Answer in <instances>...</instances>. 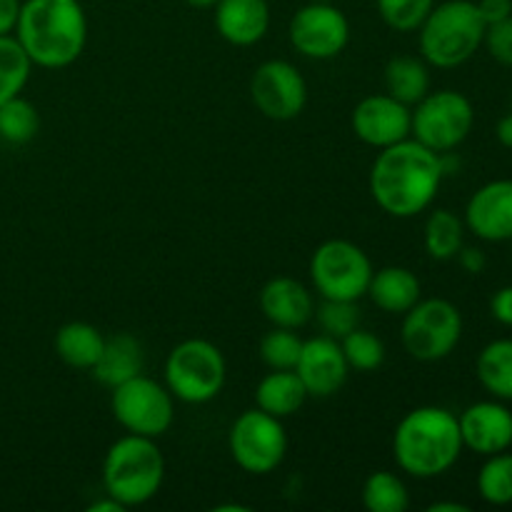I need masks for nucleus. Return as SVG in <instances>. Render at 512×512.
<instances>
[{"label": "nucleus", "mask_w": 512, "mask_h": 512, "mask_svg": "<svg viewBox=\"0 0 512 512\" xmlns=\"http://www.w3.org/2000/svg\"><path fill=\"white\" fill-rule=\"evenodd\" d=\"M475 488L483 503L493 505V508H508L512 505V453L503 450L485 458L480 465L478 478H475Z\"/></svg>", "instance_id": "obj_28"}, {"label": "nucleus", "mask_w": 512, "mask_h": 512, "mask_svg": "<svg viewBox=\"0 0 512 512\" xmlns=\"http://www.w3.org/2000/svg\"><path fill=\"white\" fill-rule=\"evenodd\" d=\"M458 415L440 405H420L400 418L393 433V458L405 475L433 480L455 468L463 455Z\"/></svg>", "instance_id": "obj_3"}, {"label": "nucleus", "mask_w": 512, "mask_h": 512, "mask_svg": "<svg viewBox=\"0 0 512 512\" xmlns=\"http://www.w3.org/2000/svg\"><path fill=\"white\" fill-rule=\"evenodd\" d=\"M463 220L483 243H512V178L480 185L465 203Z\"/></svg>", "instance_id": "obj_15"}, {"label": "nucleus", "mask_w": 512, "mask_h": 512, "mask_svg": "<svg viewBox=\"0 0 512 512\" xmlns=\"http://www.w3.org/2000/svg\"><path fill=\"white\" fill-rule=\"evenodd\" d=\"M248 505H215V512H248Z\"/></svg>", "instance_id": "obj_44"}, {"label": "nucleus", "mask_w": 512, "mask_h": 512, "mask_svg": "<svg viewBox=\"0 0 512 512\" xmlns=\"http://www.w3.org/2000/svg\"><path fill=\"white\" fill-rule=\"evenodd\" d=\"M213 10L215 30L225 43L235 45V48H250L268 35V0H218Z\"/></svg>", "instance_id": "obj_19"}, {"label": "nucleus", "mask_w": 512, "mask_h": 512, "mask_svg": "<svg viewBox=\"0 0 512 512\" xmlns=\"http://www.w3.org/2000/svg\"><path fill=\"white\" fill-rule=\"evenodd\" d=\"M465 220L460 218L455 210L435 208L425 220L423 230V245L425 253L438 263H448L455 260L460 248L465 245Z\"/></svg>", "instance_id": "obj_26"}, {"label": "nucleus", "mask_w": 512, "mask_h": 512, "mask_svg": "<svg viewBox=\"0 0 512 512\" xmlns=\"http://www.w3.org/2000/svg\"><path fill=\"white\" fill-rule=\"evenodd\" d=\"M463 313L448 298H420L400 325L405 353L420 363H440L450 358L463 340Z\"/></svg>", "instance_id": "obj_7"}, {"label": "nucleus", "mask_w": 512, "mask_h": 512, "mask_svg": "<svg viewBox=\"0 0 512 512\" xmlns=\"http://www.w3.org/2000/svg\"><path fill=\"white\" fill-rule=\"evenodd\" d=\"M250 98L260 115L275 123H288L308 105V83L288 60H265L250 78Z\"/></svg>", "instance_id": "obj_13"}, {"label": "nucleus", "mask_w": 512, "mask_h": 512, "mask_svg": "<svg viewBox=\"0 0 512 512\" xmlns=\"http://www.w3.org/2000/svg\"><path fill=\"white\" fill-rule=\"evenodd\" d=\"M483 48L488 50V55L495 63L512 68V15L505 20H498V23H490L485 28Z\"/></svg>", "instance_id": "obj_35"}, {"label": "nucleus", "mask_w": 512, "mask_h": 512, "mask_svg": "<svg viewBox=\"0 0 512 512\" xmlns=\"http://www.w3.org/2000/svg\"><path fill=\"white\" fill-rule=\"evenodd\" d=\"M258 303L265 320L275 328L298 330L308 325L315 315V300L310 288L290 275L270 278L260 290Z\"/></svg>", "instance_id": "obj_18"}, {"label": "nucleus", "mask_w": 512, "mask_h": 512, "mask_svg": "<svg viewBox=\"0 0 512 512\" xmlns=\"http://www.w3.org/2000/svg\"><path fill=\"white\" fill-rule=\"evenodd\" d=\"M490 315L503 328H512V285H503L490 298Z\"/></svg>", "instance_id": "obj_36"}, {"label": "nucleus", "mask_w": 512, "mask_h": 512, "mask_svg": "<svg viewBox=\"0 0 512 512\" xmlns=\"http://www.w3.org/2000/svg\"><path fill=\"white\" fill-rule=\"evenodd\" d=\"M475 125V108L460 90H430L423 100L413 105L410 138L423 143L435 153L458 150L470 138Z\"/></svg>", "instance_id": "obj_8"}, {"label": "nucleus", "mask_w": 512, "mask_h": 512, "mask_svg": "<svg viewBox=\"0 0 512 512\" xmlns=\"http://www.w3.org/2000/svg\"><path fill=\"white\" fill-rule=\"evenodd\" d=\"M485 20L475 0L435 3L418 28L420 58L438 70H453L475 58L483 48Z\"/></svg>", "instance_id": "obj_4"}, {"label": "nucleus", "mask_w": 512, "mask_h": 512, "mask_svg": "<svg viewBox=\"0 0 512 512\" xmlns=\"http://www.w3.org/2000/svg\"><path fill=\"white\" fill-rule=\"evenodd\" d=\"M475 378L490 398L512 403V338L490 340L475 360Z\"/></svg>", "instance_id": "obj_25"}, {"label": "nucleus", "mask_w": 512, "mask_h": 512, "mask_svg": "<svg viewBox=\"0 0 512 512\" xmlns=\"http://www.w3.org/2000/svg\"><path fill=\"white\" fill-rule=\"evenodd\" d=\"M40 113L30 100L15 98L0 103V138L10 145H25L38 135Z\"/></svg>", "instance_id": "obj_30"}, {"label": "nucleus", "mask_w": 512, "mask_h": 512, "mask_svg": "<svg viewBox=\"0 0 512 512\" xmlns=\"http://www.w3.org/2000/svg\"><path fill=\"white\" fill-rule=\"evenodd\" d=\"M295 373L303 380L308 398H333L343 388L350 373L340 340L330 338V335H315V338L303 340Z\"/></svg>", "instance_id": "obj_17"}, {"label": "nucleus", "mask_w": 512, "mask_h": 512, "mask_svg": "<svg viewBox=\"0 0 512 512\" xmlns=\"http://www.w3.org/2000/svg\"><path fill=\"white\" fill-rule=\"evenodd\" d=\"M315 318H318L323 335H330L335 340H343L345 335L360 328V308L358 300H323L315 308Z\"/></svg>", "instance_id": "obj_34"}, {"label": "nucleus", "mask_w": 512, "mask_h": 512, "mask_svg": "<svg viewBox=\"0 0 512 512\" xmlns=\"http://www.w3.org/2000/svg\"><path fill=\"white\" fill-rule=\"evenodd\" d=\"M55 355L60 363L75 370H90L100 360L105 348V335L95 325L73 320V323L60 325L53 340Z\"/></svg>", "instance_id": "obj_23"}, {"label": "nucleus", "mask_w": 512, "mask_h": 512, "mask_svg": "<svg viewBox=\"0 0 512 512\" xmlns=\"http://www.w3.org/2000/svg\"><path fill=\"white\" fill-rule=\"evenodd\" d=\"M510 105H512V98H510Z\"/></svg>", "instance_id": "obj_45"}, {"label": "nucleus", "mask_w": 512, "mask_h": 512, "mask_svg": "<svg viewBox=\"0 0 512 512\" xmlns=\"http://www.w3.org/2000/svg\"><path fill=\"white\" fill-rule=\"evenodd\" d=\"M13 33L30 63L60 70L83 55L88 15L80 0H25Z\"/></svg>", "instance_id": "obj_2"}, {"label": "nucleus", "mask_w": 512, "mask_h": 512, "mask_svg": "<svg viewBox=\"0 0 512 512\" xmlns=\"http://www.w3.org/2000/svg\"><path fill=\"white\" fill-rule=\"evenodd\" d=\"M478 10L483 15L485 25L498 23L512 15V0H478Z\"/></svg>", "instance_id": "obj_38"}, {"label": "nucleus", "mask_w": 512, "mask_h": 512, "mask_svg": "<svg viewBox=\"0 0 512 512\" xmlns=\"http://www.w3.org/2000/svg\"><path fill=\"white\" fill-rule=\"evenodd\" d=\"M288 38L303 58H338L350 43V20L338 5L310 0L290 18Z\"/></svg>", "instance_id": "obj_12"}, {"label": "nucleus", "mask_w": 512, "mask_h": 512, "mask_svg": "<svg viewBox=\"0 0 512 512\" xmlns=\"http://www.w3.org/2000/svg\"><path fill=\"white\" fill-rule=\"evenodd\" d=\"M305 400H308V390L295 370H270L255 388V408L280 420L298 413Z\"/></svg>", "instance_id": "obj_22"}, {"label": "nucleus", "mask_w": 512, "mask_h": 512, "mask_svg": "<svg viewBox=\"0 0 512 512\" xmlns=\"http://www.w3.org/2000/svg\"><path fill=\"white\" fill-rule=\"evenodd\" d=\"M495 138H498V143L503 148L512 150V110L498 120V125H495Z\"/></svg>", "instance_id": "obj_40"}, {"label": "nucleus", "mask_w": 512, "mask_h": 512, "mask_svg": "<svg viewBox=\"0 0 512 512\" xmlns=\"http://www.w3.org/2000/svg\"><path fill=\"white\" fill-rule=\"evenodd\" d=\"M88 512H125V508L118 503V500H113L110 495H105L103 500H95V503H90Z\"/></svg>", "instance_id": "obj_41"}, {"label": "nucleus", "mask_w": 512, "mask_h": 512, "mask_svg": "<svg viewBox=\"0 0 512 512\" xmlns=\"http://www.w3.org/2000/svg\"><path fill=\"white\" fill-rule=\"evenodd\" d=\"M163 378L175 400L185 405H205L223 393L228 365L218 345L203 338H188L168 353Z\"/></svg>", "instance_id": "obj_6"}, {"label": "nucleus", "mask_w": 512, "mask_h": 512, "mask_svg": "<svg viewBox=\"0 0 512 512\" xmlns=\"http://www.w3.org/2000/svg\"><path fill=\"white\" fill-rule=\"evenodd\" d=\"M463 448L488 458L512 448V410L505 400L490 398L468 405L458 415Z\"/></svg>", "instance_id": "obj_16"}, {"label": "nucleus", "mask_w": 512, "mask_h": 512, "mask_svg": "<svg viewBox=\"0 0 512 512\" xmlns=\"http://www.w3.org/2000/svg\"><path fill=\"white\" fill-rule=\"evenodd\" d=\"M455 260H458V265L468 275H480L488 268V255H485V250L478 248V245H463L460 253L455 255Z\"/></svg>", "instance_id": "obj_37"}, {"label": "nucleus", "mask_w": 512, "mask_h": 512, "mask_svg": "<svg viewBox=\"0 0 512 512\" xmlns=\"http://www.w3.org/2000/svg\"><path fill=\"white\" fill-rule=\"evenodd\" d=\"M433 5L435 0H375L383 23L395 33H415Z\"/></svg>", "instance_id": "obj_33"}, {"label": "nucleus", "mask_w": 512, "mask_h": 512, "mask_svg": "<svg viewBox=\"0 0 512 512\" xmlns=\"http://www.w3.org/2000/svg\"><path fill=\"white\" fill-rule=\"evenodd\" d=\"M303 350V338L290 328H275L260 340V360L270 370H295Z\"/></svg>", "instance_id": "obj_32"}, {"label": "nucleus", "mask_w": 512, "mask_h": 512, "mask_svg": "<svg viewBox=\"0 0 512 512\" xmlns=\"http://www.w3.org/2000/svg\"><path fill=\"white\" fill-rule=\"evenodd\" d=\"M113 418L125 433L143 435V438H163L175 423V398L165 383L135 375L125 383L115 385L110 395Z\"/></svg>", "instance_id": "obj_9"}, {"label": "nucleus", "mask_w": 512, "mask_h": 512, "mask_svg": "<svg viewBox=\"0 0 512 512\" xmlns=\"http://www.w3.org/2000/svg\"><path fill=\"white\" fill-rule=\"evenodd\" d=\"M340 348H343L350 370H358V373H373V370H378L385 363V353H388L383 340L365 328H355L353 333L345 335L340 340Z\"/></svg>", "instance_id": "obj_31"}, {"label": "nucleus", "mask_w": 512, "mask_h": 512, "mask_svg": "<svg viewBox=\"0 0 512 512\" xmlns=\"http://www.w3.org/2000/svg\"><path fill=\"white\" fill-rule=\"evenodd\" d=\"M33 63L25 55L15 35H0V103L23 93L28 85Z\"/></svg>", "instance_id": "obj_29"}, {"label": "nucleus", "mask_w": 512, "mask_h": 512, "mask_svg": "<svg viewBox=\"0 0 512 512\" xmlns=\"http://www.w3.org/2000/svg\"><path fill=\"white\" fill-rule=\"evenodd\" d=\"M143 365L145 353L140 340L128 333H118L105 338L103 353H100L98 363L90 368V375H93L100 385L113 390L115 385L125 383V380L143 373Z\"/></svg>", "instance_id": "obj_21"}, {"label": "nucleus", "mask_w": 512, "mask_h": 512, "mask_svg": "<svg viewBox=\"0 0 512 512\" xmlns=\"http://www.w3.org/2000/svg\"><path fill=\"white\" fill-rule=\"evenodd\" d=\"M428 512H470V505L455 503V500H438V503H430Z\"/></svg>", "instance_id": "obj_42"}, {"label": "nucleus", "mask_w": 512, "mask_h": 512, "mask_svg": "<svg viewBox=\"0 0 512 512\" xmlns=\"http://www.w3.org/2000/svg\"><path fill=\"white\" fill-rule=\"evenodd\" d=\"M350 125H353V133L360 143L383 150L388 145L410 138L413 108L388 93L368 95L353 108Z\"/></svg>", "instance_id": "obj_14"}, {"label": "nucleus", "mask_w": 512, "mask_h": 512, "mask_svg": "<svg viewBox=\"0 0 512 512\" xmlns=\"http://www.w3.org/2000/svg\"><path fill=\"white\" fill-rule=\"evenodd\" d=\"M445 175L440 153L415 138L380 150L370 168V195L383 213L408 220L435 203Z\"/></svg>", "instance_id": "obj_1"}, {"label": "nucleus", "mask_w": 512, "mask_h": 512, "mask_svg": "<svg viewBox=\"0 0 512 512\" xmlns=\"http://www.w3.org/2000/svg\"><path fill=\"white\" fill-rule=\"evenodd\" d=\"M370 303L388 315H405L420 298L423 285L410 268L403 265H388V268L373 270L368 293Z\"/></svg>", "instance_id": "obj_20"}, {"label": "nucleus", "mask_w": 512, "mask_h": 512, "mask_svg": "<svg viewBox=\"0 0 512 512\" xmlns=\"http://www.w3.org/2000/svg\"><path fill=\"white\" fill-rule=\"evenodd\" d=\"M185 3H188L190 8H198V10H210V8H215V3H218V0H185Z\"/></svg>", "instance_id": "obj_43"}, {"label": "nucleus", "mask_w": 512, "mask_h": 512, "mask_svg": "<svg viewBox=\"0 0 512 512\" xmlns=\"http://www.w3.org/2000/svg\"><path fill=\"white\" fill-rule=\"evenodd\" d=\"M385 93L413 108L430 93V65L415 55H395L383 70Z\"/></svg>", "instance_id": "obj_24"}, {"label": "nucleus", "mask_w": 512, "mask_h": 512, "mask_svg": "<svg viewBox=\"0 0 512 512\" xmlns=\"http://www.w3.org/2000/svg\"><path fill=\"white\" fill-rule=\"evenodd\" d=\"M20 0H0V35H13L20 15Z\"/></svg>", "instance_id": "obj_39"}, {"label": "nucleus", "mask_w": 512, "mask_h": 512, "mask_svg": "<svg viewBox=\"0 0 512 512\" xmlns=\"http://www.w3.org/2000/svg\"><path fill=\"white\" fill-rule=\"evenodd\" d=\"M165 480V458L153 438L123 435L108 448L103 460V493L125 510L140 508L160 493Z\"/></svg>", "instance_id": "obj_5"}, {"label": "nucleus", "mask_w": 512, "mask_h": 512, "mask_svg": "<svg viewBox=\"0 0 512 512\" xmlns=\"http://www.w3.org/2000/svg\"><path fill=\"white\" fill-rule=\"evenodd\" d=\"M363 508L368 512H405L410 508V493L403 478L390 470H375L365 478L363 493Z\"/></svg>", "instance_id": "obj_27"}, {"label": "nucleus", "mask_w": 512, "mask_h": 512, "mask_svg": "<svg viewBox=\"0 0 512 512\" xmlns=\"http://www.w3.org/2000/svg\"><path fill=\"white\" fill-rule=\"evenodd\" d=\"M230 458L250 475H270L288 455V433L283 420L265 410H245L235 418L228 433Z\"/></svg>", "instance_id": "obj_11"}, {"label": "nucleus", "mask_w": 512, "mask_h": 512, "mask_svg": "<svg viewBox=\"0 0 512 512\" xmlns=\"http://www.w3.org/2000/svg\"><path fill=\"white\" fill-rule=\"evenodd\" d=\"M373 270L368 253L345 238L325 240L310 258V280L323 300L365 298Z\"/></svg>", "instance_id": "obj_10"}, {"label": "nucleus", "mask_w": 512, "mask_h": 512, "mask_svg": "<svg viewBox=\"0 0 512 512\" xmlns=\"http://www.w3.org/2000/svg\"><path fill=\"white\" fill-rule=\"evenodd\" d=\"M510 258H512V255H510Z\"/></svg>", "instance_id": "obj_46"}]
</instances>
